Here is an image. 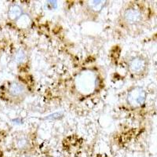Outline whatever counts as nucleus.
Here are the masks:
<instances>
[{
	"label": "nucleus",
	"instance_id": "obj_1",
	"mask_svg": "<svg viewBox=\"0 0 157 157\" xmlns=\"http://www.w3.org/2000/svg\"><path fill=\"white\" fill-rule=\"evenodd\" d=\"M145 98L146 95L145 91L140 88L134 89L129 94V101L132 105H142L145 102Z\"/></svg>",
	"mask_w": 157,
	"mask_h": 157
},
{
	"label": "nucleus",
	"instance_id": "obj_6",
	"mask_svg": "<svg viewBox=\"0 0 157 157\" xmlns=\"http://www.w3.org/2000/svg\"><path fill=\"white\" fill-rule=\"evenodd\" d=\"M24 57H25V54H24L23 52H19V53L17 54V59L18 62H21L23 59H24Z\"/></svg>",
	"mask_w": 157,
	"mask_h": 157
},
{
	"label": "nucleus",
	"instance_id": "obj_5",
	"mask_svg": "<svg viewBox=\"0 0 157 157\" xmlns=\"http://www.w3.org/2000/svg\"><path fill=\"white\" fill-rule=\"evenodd\" d=\"M21 14V9L17 6H13L9 11V15L12 19H16L19 17Z\"/></svg>",
	"mask_w": 157,
	"mask_h": 157
},
{
	"label": "nucleus",
	"instance_id": "obj_3",
	"mask_svg": "<svg viewBox=\"0 0 157 157\" xmlns=\"http://www.w3.org/2000/svg\"><path fill=\"white\" fill-rule=\"evenodd\" d=\"M145 68V62L141 58H134L130 63V69L133 72L138 73L144 70Z\"/></svg>",
	"mask_w": 157,
	"mask_h": 157
},
{
	"label": "nucleus",
	"instance_id": "obj_2",
	"mask_svg": "<svg viewBox=\"0 0 157 157\" xmlns=\"http://www.w3.org/2000/svg\"><path fill=\"white\" fill-rule=\"evenodd\" d=\"M124 17L128 23L135 24V23L140 22V21L141 20V14L137 10L129 9L125 12Z\"/></svg>",
	"mask_w": 157,
	"mask_h": 157
},
{
	"label": "nucleus",
	"instance_id": "obj_4",
	"mask_svg": "<svg viewBox=\"0 0 157 157\" xmlns=\"http://www.w3.org/2000/svg\"><path fill=\"white\" fill-rule=\"evenodd\" d=\"M24 92V88L18 83H13L10 86V93L13 96L21 95Z\"/></svg>",
	"mask_w": 157,
	"mask_h": 157
}]
</instances>
